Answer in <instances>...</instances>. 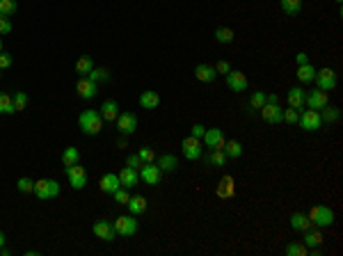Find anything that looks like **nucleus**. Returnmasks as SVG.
Instances as JSON below:
<instances>
[{
	"label": "nucleus",
	"instance_id": "nucleus-1",
	"mask_svg": "<svg viewBox=\"0 0 343 256\" xmlns=\"http://www.w3.org/2000/svg\"><path fill=\"white\" fill-rule=\"evenodd\" d=\"M78 126L85 135H99L103 131V117H101L99 110H85L78 117Z\"/></svg>",
	"mask_w": 343,
	"mask_h": 256
},
{
	"label": "nucleus",
	"instance_id": "nucleus-2",
	"mask_svg": "<svg viewBox=\"0 0 343 256\" xmlns=\"http://www.w3.org/2000/svg\"><path fill=\"white\" fill-rule=\"evenodd\" d=\"M306 217L311 219V224L314 227H318V229H323V227H332L334 224V210L329 208V206H314V208L306 213Z\"/></svg>",
	"mask_w": 343,
	"mask_h": 256
},
{
	"label": "nucleus",
	"instance_id": "nucleus-3",
	"mask_svg": "<svg viewBox=\"0 0 343 256\" xmlns=\"http://www.w3.org/2000/svg\"><path fill=\"white\" fill-rule=\"evenodd\" d=\"M112 227H114V231H117V236L131 238L137 233V219H135V215H119L112 222Z\"/></svg>",
	"mask_w": 343,
	"mask_h": 256
},
{
	"label": "nucleus",
	"instance_id": "nucleus-4",
	"mask_svg": "<svg viewBox=\"0 0 343 256\" xmlns=\"http://www.w3.org/2000/svg\"><path fill=\"white\" fill-rule=\"evenodd\" d=\"M297 123H300V128L306 133H316V131H320V126H323L318 110H302V114L297 117Z\"/></svg>",
	"mask_w": 343,
	"mask_h": 256
},
{
	"label": "nucleus",
	"instance_id": "nucleus-5",
	"mask_svg": "<svg viewBox=\"0 0 343 256\" xmlns=\"http://www.w3.org/2000/svg\"><path fill=\"white\" fill-rule=\"evenodd\" d=\"M64 172H67V178H69L73 190H82V187L89 183L85 167H80V165H69V167H64Z\"/></svg>",
	"mask_w": 343,
	"mask_h": 256
},
{
	"label": "nucleus",
	"instance_id": "nucleus-6",
	"mask_svg": "<svg viewBox=\"0 0 343 256\" xmlns=\"http://www.w3.org/2000/svg\"><path fill=\"white\" fill-rule=\"evenodd\" d=\"M224 82H227V87L231 91H245L247 87H250V80H247V76L242 71H238V69H231V71L224 76Z\"/></svg>",
	"mask_w": 343,
	"mask_h": 256
},
{
	"label": "nucleus",
	"instance_id": "nucleus-7",
	"mask_svg": "<svg viewBox=\"0 0 343 256\" xmlns=\"http://www.w3.org/2000/svg\"><path fill=\"white\" fill-rule=\"evenodd\" d=\"M314 82L318 85V89L323 91H332L334 87H336V71L334 69H320V71H316V78Z\"/></svg>",
	"mask_w": 343,
	"mask_h": 256
},
{
	"label": "nucleus",
	"instance_id": "nucleus-8",
	"mask_svg": "<svg viewBox=\"0 0 343 256\" xmlns=\"http://www.w3.org/2000/svg\"><path fill=\"white\" fill-rule=\"evenodd\" d=\"M114 123H117V131L119 135H133L137 128V117L133 112H119V117L114 119Z\"/></svg>",
	"mask_w": 343,
	"mask_h": 256
},
{
	"label": "nucleus",
	"instance_id": "nucleus-9",
	"mask_svg": "<svg viewBox=\"0 0 343 256\" xmlns=\"http://www.w3.org/2000/svg\"><path fill=\"white\" fill-rule=\"evenodd\" d=\"M140 181H144L146 185H158L163 181V172L155 163H146L140 167Z\"/></svg>",
	"mask_w": 343,
	"mask_h": 256
},
{
	"label": "nucleus",
	"instance_id": "nucleus-10",
	"mask_svg": "<svg viewBox=\"0 0 343 256\" xmlns=\"http://www.w3.org/2000/svg\"><path fill=\"white\" fill-rule=\"evenodd\" d=\"M204 144L208 146V151L210 149H224V142H227V135H224V131L222 128H206V133H204Z\"/></svg>",
	"mask_w": 343,
	"mask_h": 256
},
{
	"label": "nucleus",
	"instance_id": "nucleus-11",
	"mask_svg": "<svg viewBox=\"0 0 343 256\" xmlns=\"http://www.w3.org/2000/svg\"><path fill=\"white\" fill-rule=\"evenodd\" d=\"M261 112V119L268 123H284V110L279 108V103H268L265 101L263 108L259 110Z\"/></svg>",
	"mask_w": 343,
	"mask_h": 256
},
{
	"label": "nucleus",
	"instance_id": "nucleus-12",
	"mask_svg": "<svg viewBox=\"0 0 343 256\" xmlns=\"http://www.w3.org/2000/svg\"><path fill=\"white\" fill-rule=\"evenodd\" d=\"M76 91H78V96H80V99L91 101V99H96V94H99V85H96L94 80H89L87 76H82L80 80L76 82Z\"/></svg>",
	"mask_w": 343,
	"mask_h": 256
},
{
	"label": "nucleus",
	"instance_id": "nucleus-13",
	"mask_svg": "<svg viewBox=\"0 0 343 256\" xmlns=\"http://www.w3.org/2000/svg\"><path fill=\"white\" fill-rule=\"evenodd\" d=\"M181 149H183V155H185L188 160H199L201 158V140H197V137H192V135L183 137Z\"/></svg>",
	"mask_w": 343,
	"mask_h": 256
},
{
	"label": "nucleus",
	"instance_id": "nucleus-14",
	"mask_svg": "<svg viewBox=\"0 0 343 256\" xmlns=\"http://www.w3.org/2000/svg\"><path fill=\"white\" fill-rule=\"evenodd\" d=\"M91 231H94V236H96V238H101L103 242H112V240H114V236H117L114 227L108 222V219H99V222H94Z\"/></svg>",
	"mask_w": 343,
	"mask_h": 256
},
{
	"label": "nucleus",
	"instance_id": "nucleus-15",
	"mask_svg": "<svg viewBox=\"0 0 343 256\" xmlns=\"http://www.w3.org/2000/svg\"><path fill=\"white\" fill-rule=\"evenodd\" d=\"M327 103H329V96H327V91H323V89H314L304 96V105L309 110H320Z\"/></svg>",
	"mask_w": 343,
	"mask_h": 256
},
{
	"label": "nucleus",
	"instance_id": "nucleus-16",
	"mask_svg": "<svg viewBox=\"0 0 343 256\" xmlns=\"http://www.w3.org/2000/svg\"><path fill=\"white\" fill-rule=\"evenodd\" d=\"M304 96H306V91L302 89V87H291V89H288V94H286L288 105H291V108H295V110H302V108H304Z\"/></svg>",
	"mask_w": 343,
	"mask_h": 256
},
{
	"label": "nucleus",
	"instance_id": "nucleus-17",
	"mask_svg": "<svg viewBox=\"0 0 343 256\" xmlns=\"http://www.w3.org/2000/svg\"><path fill=\"white\" fill-rule=\"evenodd\" d=\"M99 187L103 192H110V195H112L114 190H117V187H121V181H119V174H103V176H101V181H99Z\"/></svg>",
	"mask_w": 343,
	"mask_h": 256
},
{
	"label": "nucleus",
	"instance_id": "nucleus-18",
	"mask_svg": "<svg viewBox=\"0 0 343 256\" xmlns=\"http://www.w3.org/2000/svg\"><path fill=\"white\" fill-rule=\"evenodd\" d=\"M119 181H121V187H135L137 183H140V174L133 167H123L121 172H119Z\"/></svg>",
	"mask_w": 343,
	"mask_h": 256
},
{
	"label": "nucleus",
	"instance_id": "nucleus-19",
	"mask_svg": "<svg viewBox=\"0 0 343 256\" xmlns=\"http://www.w3.org/2000/svg\"><path fill=\"white\" fill-rule=\"evenodd\" d=\"M195 78L199 82H213L215 78H217V73H215V67H210V64H197Z\"/></svg>",
	"mask_w": 343,
	"mask_h": 256
},
{
	"label": "nucleus",
	"instance_id": "nucleus-20",
	"mask_svg": "<svg viewBox=\"0 0 343 256\" xmlns=\"http://www.w3.org/2000/svg\"><path fill=\"white\" fill-rule=\"evenodd\" d=\"M155 165L160 167V172H176L178 167V158L174 153H163L155 158Z\"/></svg>",
	"mask_w": 343,
	"mask_h": 256
},
{
	"label": "nucleus",
	"instance_id": "nucleus-21",
	"mask_svg": "<svg viewBox=\"0 0 343 256\" xmlns=\"http://www.w3.org/2000/svg\"><path fill=\"white\" fill-rule=\"evenodd\" d=\"M140 105L144 110H155L160 105V96H158V91H153V89H146V91H142L140 94Z\"/></svg>",
	"mask_w": 343,
	"mask_h": 256
},
{
	"label": "nucleus",
	"instance_id": "nucleus-22",
	"mask_svg": "<svg viewBox=\"0 0 343 256\" xmlns=\"http://www.w3.org/2000/svg\"><path fill=\"white\" fill-rule=\"evenodd\" d=\"M227 153H224L222 149H210L208 153H206V163L210 165V167H217V169H222L224 165H227Z\"/></svg>",
	"mask_w": 343,
	"mask_h": 256
},
{
	"label": "nucleus",
	"instance_id": "nucleus-23",
	"mask_svg": "<svg viewBox=\"0 0 343 256\" xmlns=\"http://www.w3.org/2000/svg\"><path fill=\"white\" fill-rule=\"evenodd\" d=\"M318 114H320V121L323 123H336L338 119H341V110L334 108V105H329V103L325 105V108H320Z\"/></svg>",
	"mask_w": 343,
	"mask_h": 256
},
{
	"label": "nucleus",
	"instance_id": "nucleus-24",
	"mask_svg": "<svg viewBox=\"0 0 343 256\" xmlns=\"http://www.w3.org/2000/svg\"><path fill=\"white\" fill-rule=\"evenodd\" d=\"M101 117H103V121H114V119L119 117V105L117 101H105L103 105H101Z\"/></svg>",
	"mask_w": 343,
	"mask_h": 256
},
{
	"label": "nucleus",
	"instance_id": "nucleus-25",
	"mask_svg": "<svg viewBox=\"0 0 343 256\" xmlns=\"http://www.w3.org/2000/svg\"><path fill=\"white\" fill-rule=\"evenodd\" d=\"M302 233H304L302 242H304L309 249H311V247H320V245H323V233H320L318 229H311V227H309L306 231H302Z\"/></svg>",
	"mask_w": 343,
	"mask_h": 256
},
{
	"label": "nucleus",
	"instance_id": "nucleus-26",
	"mask_svg": "<svg viewBox=\"0 0 343 256\" xmlns=\"http://www.w3.org/2000/svg\"><path fill=\"white\" fill-rule=\"evenodd\" d=\"M316 71H318V69H316L311 62L300 64V67H297V80L300 82H311L316 78Z\"/></svg>",
	"mask_w": 343,
	"mask_h": 256
},
{
	"label": "nucleus",
	"instance_id": "nucleus-27",
	"mask_svg": "<svg viewBox=\"0 0 343 256\" xmlns=\"http://www.w3.org/2000/svg\"><path fill=\"white\" fill-rule=\"evenodd\" d=\"M224 153H227V158H231V160H238L242 155V144L238 140H227L224 142Z\"/></svg>",
	"mask_w": 343,
	"mask_h": 256
},
{
	"label": "nucleus",
	"instance_id": "nucleus-28",
	"mask_svg": "<svg viewBox=\"0 0 343 256\" xmlns=\"http://www.w3.org/2000/svg\"><path fill=\"white\" fill-rule=\"evenodd\" d=\"M126 206H128V210H131V215H142V213H146V199H144V197H140V195L131 197Z\"/></svg>",
	"mask_w": 343,
	"mask_h": 256
},
{
	"label": "nucleus",
	"instance_id": "nucleus-29",
	"mask_svg": "<svg viewBox=\"0 0 343 256\" xmlns=\"http://www.w3.org/2000/svg\"><path fill=\"white\" fill-rule=\"evenodd\" d=\"M291 227L295 229V231H306V229L311 227V219L306 217V213H293V217H291Z\"/></svg>",
	"mask_w": 343,
	"mask_h": 256
},
{
	"label": "nucleus",
	"instance_id": "nucleus-30",
	"mask_svg": "<svg viewBox=\"0 0 343 256\" xmlns=\"http://www.w3.org/2000/svg\"><path fill=\"white\" fill-rule=\"evenodd\" d=\"M78 163H80V151H78L76 146H67V149L62 151V165L69 167V165H78Z\"/></svg>",
	"mask_w": 343,
	"mask_h": 256
},
{
	"label": "nucleus",
	"instance_id": "nucleus-31",
	"mask_svg": "<svg viewBox=\"0 0 343 256\" xmlns=\"http://www.w3.org/2000/svg\"><path fill=\"white\" fill-rule=\"evenodd\" d=\"M279 5H282L284 14H288V16H297L302 12V0H279Z\"/></svg>",
	"mask_w": 343,
	"mask_h": 256
},
{
	"label": "nucleus",
	"instance_id": "nucleus-32",
	"mask_svg": "<svg viewBox=\"0 0 343 256\" xmlns=\"http://www.w3.org/2000/svg\"><path fill=\"white\" fill-rule=\"evenodd\" d=\"M110 76H112V73H110L105 67H94L89 73H87V78H89V80H94L96 85H99V82H105V80H110Z\"/></svg>",
	"mask_w": 343,
	"mask_h": 256
},
{
	"label": "nucleus",
	"instance_id": "nucleus-33",
	"mask_svg": "<svg viewBox=\"0 0 343 256\" xmlns=\"http://www.w3.org/2000/svg\"><path fill=\"white\" fill-rule=\"evenodd\" d=\"M32 192H35L37 197H39L41 201H48V178H39V181H35V187H32Z\"/></svg>",
	"mask_w": 343,
	"mask_h": 256
},
{
	"label": "nucleus",
	"instance_id": "nucleus-34",
	"mask_svg": "<svg viewBox=\"0 0 343 256\" xmlns=\"http://www.w3.org/2000/svg\"><path fill=\"white\" fill-rule=\"evenodd\" d=\"M215 41H217V44H233V30L231 27H217V30H215Z\"/></svg>",
	"mask_w": 343,
	"mask_h": 256
},
{
	"label": "nucleus",
	"instance_id": "nucleus-35",
	"mask_svg": "<svg viewBox=\"0 0 343 256\" xmlns=\"http://www.w3.org/2000/svg\"><path fill=\"white\" fill-rule=\"evenodd\" d=\"M309 254V247L304 242H288L286 245V256H306Z\"/></svg>",
	"mask_w": 343,
	"mask_h": 256
},
{
	"label": "nucleus",
	"instance_id": "nucleus-36",
	"mask_svg": "<svg viewBox=\"0 0 343 256\" xmlns=\"http://www.w3.org/2000/svg\"><path fill=\"white\" fill-rule=\"evenodd\" d=\"M14 101L9 94H0V114H14Z\"/></svg>",
	"mask_w": 343,
	"mask_h": 256
},
{
	"label": "nucleus",
	"instance_id": "nucleus-37",
	"mask_svg": "<svg viewBox=\"0 0 343 256\" xmlns=\"http://www.w3.org/2000/svg\"><path fill=\"white\" fill-rule=\"evenodd\" d=\"M18 12L16 0H0V14L3 16H14Z\"/></svg>",
	"mask_w": 343,
	"mask_h": 256
},
{
	"label": "nucleus",
	"instance_id": "nucleus-38",
	"mask_svg": "<svg viewBox=\"0 0 343 256\" xmlns=\"http://www.w3.org/2000/svg\"><path fill=\"white\" fill-rule=\"evenodd\" d=\"M265 96H268V91H254V94L250 96V108L252 110H261L265 103Z\"/></svg>",
	"mask_w": 343,
	"mask_h": 256
},
{
	"label": "nucleus",
	"instance_id": "nucleus-39",
	"mask_svg": "<svg viewBox=\"0 0 343 256\" xmlns=\"http://www.w3.org/2000/svg\"><path fill=\"white\" fill-rule=\"evenodd\" d=\"M94 69V62H91V57H80L76 62V71L80 73V76H87V73Z\"/></svg>",
	"mask_w": 343,
	"mask_h": 256
},
{
	"label": "nucleus",
	"instance_id": "nucleus-40",
	"mask_svg": "<svg viewBox=\"0 0 343 256\" xmlns=\"http://www.w3.org/2000/svg\"><path fill=\"white\" fill-rule=\"evenodd\" d=\"M12 101H14V110L21 112V110H25V105H27V94L25 91H16V94L12 96Z\"/></svg>",
	"mask_w": 343,
	"mask_h": 256
},
{
	"label": "nucleus",
	"instance_id": "nucleus-41",
	"mask_svg": "<svg viewBox=\"0 0 343 256\" xmlns=\"http://www.w3.org/2000/svg\"><path fill=\"white\" fill-rule=\"evenodd\" d=\"M137 155L142 158V165H146V163H155V153H153V149H151V146H142V149L137 151Z\"/></svg>",
	"mask_w": 343,
	"mask_h": 256
},
{
	"label": "nucleus",
	"instance_id": "nucleus-42",
	"mask_svg": "<svg viewBox=\"0 0 343 256\" xmlns=\"http://www.w3.org/2000/svg\"><path fill=\"white\" fill-rule=\"evenodd\" d=\"M16 187H18V192H32V187H35V181H32V178H27V176H21L16 181Z\"/></svg>",
	"mask_w": 343,
	"mask_h": 256
},
{
	"label": "nucleus",
	"instance_id": "nucleus-43",
	"mask_svg": "<svg viewBox=\"0 0 343 256\" xmlns=\"http://www.w3.org/2000/svg\"><path fill=\"white\" fill-rule=\"evenodd\" d=\"M112 197H114V201H117V204H123V206H126L128 199H131V195H128V187H117V190L112 192Z\"/></svg>",
	"mask_w": 343,
	"mask_h": 256
},
{
	"label": "nucleus",
	"instance_id": "nucleus-44",
	"mask_svg": "<svg viewBox=\"0 0 343 256\" xmlns=\"http://www.w3.org/2000/svg\"><path fill=\"white\" fill-rule=\"evenodd\" d=\"M14 64V57L7 53V50H0V71H5V69H9Z\"/></svg>",
	"mask_w": 343,
	"mask_h": 256
},
{
	"label": "nucleus",
	"instance_id": "nucleus-45",
	"mask_svg": "<svg viewBox=\"0 0 343 256\" xmlns=\"http://www.w3.org/2000/svg\"><path fill=\"white\" fill-rule=\"evenodd\" d=\"M14 27H12V21H9V16H3L0 14V35H9Z\"/></svg>",
	"mask_w": 343,
	"mask_h": 256
},
{
	"label": "nucleus",
	"instance_id": "nucleus-46",
	"mask_svg": "<svg viewBox=\"0 0 343 256\" xmlns=\"http://www.w3.org/2000/svg\"><path fill=\"white\" fill-rule=\"evenodd\" d=\"M297 117H300V114H297L295 108L284 110V121H286V123H297Z\"/></svg>",
	"mask_w": 343,
	"mask_h": 256
},
{
	"label": "nucleus",
	"instance_id": "nucleus-47",
	"mask_svg": "<svg viewBox=\"0 0 343 256\" xmlns=\"http://www.w3.org/2000/svg\"><path fill=\"white\" fill-rule=\"evenodd\" d=\"M229 71H231V64H229L227 59H220V62L215 64V73H220V76H227Z\"/></svg>",
	"mask_w": 343,
	"mask_h": 256
},
{
	"label": "nucleus",
	"instance_id": "nucleus-48",
	"mask_svg": "<svg viewBox=\"0 0 343 256\" xmlns=\"http://www.w3.org/2000/svg\"><path fill=\"white\" fill-rule=\"evenodd\" d=\"M126 167H133V169H140L142 167V158L137 153H131L126 160Z\"/></svg>",
	"mask_w": 343,
	"mask_h": 256
},
{
	"label": "nucleus",
	"instance_id": "nucleus-49",
	"mask_svg": "<svg viewBox=\"0 0 343 256\" xmlns=\"http://www.w3.org/2000/svg\"><path fill=\"white\" fill-rule=\"evenodd\" d=\"M204 133H206V126H204V123H195V126L190 128V135L197 137V140H201V137H204Z\"/></svg>",
	"mask_w": 343,
	"mask_h": 256
},
{
	"label": "nucleus",
	"instance_id": "nucleus-50",
	"mask_svg": "<svg viewBox=\"0 0 343 256\" xmlns=\"http://www.w3.org/2000/svg\"><path fill=\"white\" fill-rule=\"evenodd\" d=\"M59 195V183L55 181V178H48V197L53 199V197Z\"/></svg>",
	"mask_w": 343,
	"mask_h": 256
},
{
	"label": "nucleus",
	"instance_id": "nucleus-51",
	"mask_svg": "<svg viewBox=\"0 0 343 256\" xmlns=\"http://www.w3.org/2000/svg\"><path fill=\"white\" fill-rule=\"evenodd\" d=\"M295 62H297V67H300V64H306L309 62V55H306L304 50H300V53L295 55Z\"/></svg>",
	"mask_w": 343,
	"mask_h": 256
},
{
	"label": "nucleus",
	"instance_id": "nucleus-52",
	"mask_svg": "<svg viewBox=\"0 0 343 256\" xmlns=\"http://www.w3.org/2000/svg\"><path fill=\"white\" fill-rule=\"evenodd\" d=\"M265 101H268V103H279V96L277 94H268L265 96Z\"/></svg>",
	"mask_w": 343,
	"mask_h": 256
},
{
	"label": "nucleus",
	"instance_id": "nucleus-53",
	"mask_svg": "<svg viewBox=\"0 0 343 256\" xmlns=\"http://www.w3.org/2000/svg\"><path fill=\"white\" fill-rule=\"evenodd\" d=\"M117 146H119V149H126V146H128V142H126V135H121V140L117 142Z\"/></svg>",
	"mask_w": 343,
	"mask_h": 256
},
{
	"label": "nucleus",
	"instance_id": "nucleus-54",
	"mask_svg": "<svg viewBox=\"0 0 343 256\" xmlns=\"http://www.w3.org/2000/svg\"><path fill=\"white\" fill-rule=\"evenodd\" d=\"M9 254H12V251H9V249H7V247H5V245L0 247V256H9Z\"/></svg>",
	"mask_w": 343,
	"mask_h": 256
},
{
	"label": "nucleus",
	"instance_id": "nucleus-55",
	"mask_svg": "<svg viewBox=\"0 0 343 256\" xmlns=\"http://www.w3.org/2000/svg\"><path fill=\"white\" fill-rule=\"evenodd\" d=\"M3 245H5V233L0 231V247H3Z\"/></svg>",
	"mask_w": 343,
	"mask_h": 256
},
{
	"label": "nucleus",
	"instance_id": "nucleus-56",
	"mask_svg": "<svg viewBox=\"0 0 343 256\" xmlns=\"http://www.w3.org/2000/svg\"><path fill=\"white\" fill-rule=\"evenodd\" d=\"M0 50H5V48H3V41H0Z\"/></svg>",
	"mask_w": 343,
	"mask_h": 256
},
{
	"label": "nucleus",
	"instance_id": "nucleus-57",
	"mask_svg": "<svg viewBox=\"0 0 343 256\" xmlns=\"http://www.w3.org/2000/svg\"><path fill=\"white\" fill-rule=\"evenodd\" d=\"M336 3H341V0H336Z\"/></svg>",
	"mask_w": 343,
	"mask_h": 256
}]
</instances>
